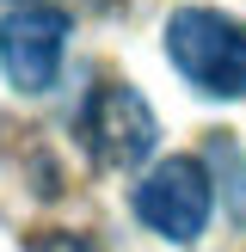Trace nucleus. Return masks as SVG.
I'll list each match as a JSON object with an SVG mask.
<instances>
[{"instance_id": "1", "label": "nucleus", "mask_w": 246, "mask_h": 252, "mask_svg": "<svg viewBox=\"0 0 246 252\" xmlns=\"http://www.w3.org/2000/svg\"><path fill=\"white\" fill-rule=\"evenodd\" d=\"M166 56L209 98H240L246 93V25L221 19L209 6H179L166 19Z\"/></svg>"}, {"instance_id": "2", "label": "nucleus", "mask_w": 246, "mask_h": 252, "mask_svg": "<svg viewBox=\"0 0 246 252\" xmlns=\"http://www.w3.org/2000/svg\"><path fill=\"white\" fill-rule=\"evenodd\" d=\"M209 209H215V191H209V172L197 166L191 154H166L148 166V179L135 185V216L142 228H154L160 240L191 246L197 234L209 228Z\"/></svg>"}, {"instance_id": "3", "label": "nucleus", "mask_w": 246, "mask_h": 252, "mask_svg": "<svg viewBox=\"0 0 246 252\" xmlns=\"http://www.w3.org/2000/svg\"><path fill=\"white\" fill-rule=\"evenodd\" d=\"M68 49V12L56 6H12L0 19V74L12 93H43L62 74Z\"/></svg>"}, {"instance_id": "4", "label": "nucleus", "mask_w": 246, "mask_h": 252, "mask_svg": "<svg viewBox=\"0 0 246 252\" xmlns=\"http://www.w3.org/2000/svg\"><path fill=\"white\" fill-rule=\"evenodd\" d=\"M80 129H86V148L105 166H142L160 142V123H154V111H148V98L135 86H92Z\"/></svg>"}, {"instance_id": "5", "label": "nucleus", "mask_w": 246, "mask_h": 252, "mask_svg": "<svg viewBox=\"0 0 246 252\" xmlns=\"http://www.w3.org/2000/svg\"><path fill=\"white\" fill-rule=\"evenodd\" d=\"M31 252H92V240H80V234H37Z\"/></svg>"}, {"instance_id": "6", "label": "nucleus", "mask_w": 246, "mask_h": 252, "mask_svg": "<svg viewBox=\"0 0 246 252\" xmlns=\"http://www.w3.org/2000/svg\"><path fill=\"white\" fill-rule=\"evenodd\" d=\"M19 6H37V0H19Z\"/></svg>"}]
</instances>
